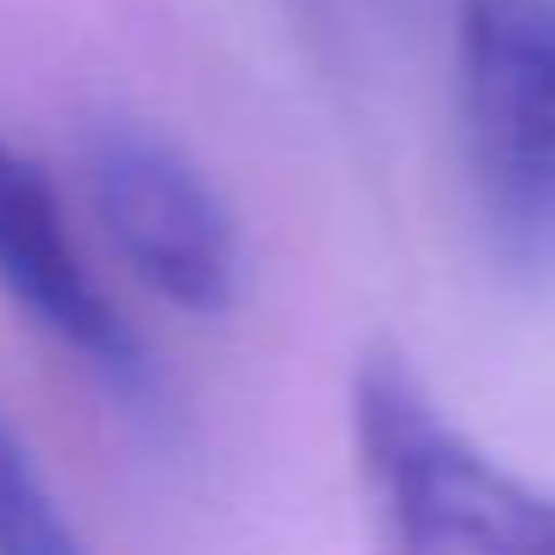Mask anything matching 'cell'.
<instances>
[{
  "mask_svg": "<svg viewBox=\"0 0 555 555\" xmlns=\"http://www.w3.org/2000/svg\"><path fill=\"white\" fill-rule=\"evenodd\" d=\"M0 293L30 323L49 328L78 364H90L114 395H126L132 406L150 400L156 376H150L144 340L85 269L54 185L7 138H0Z\"/></svg>",
  "mask_w": 555,
  "mask_h": 555,
  "instance_id": "277c9868",
  "label": "cell"
},
{
  "mask_svg": "<svg viewBox=\"0 0 555 555\" xmlns=\"http://www.w3.org/2000/svg\"><path fill=\"white\" fill-rule=\"evenodd\" d=\"M0 555H90L7 418H0Z\"/></svg>",
  "mask_w": 555,
  "mask_h": 555,
  "instance_id": "5b68a950",
  "label": "cell"
},
{
  "mask_svg": "<svg viewBox=\"0 0 555 555\" xmlns=\"http://www.w3.org/2000/svg\"><path fill=\"white\" fill-rule=\"evenodd\" d=\"M352 478L383 555H555V490L483 448L395 347L352 371Z\"/></svg>",
  "mask_w": 555,
  "mask_h": 555,
  "instance_id": "6da1fadb",
  "label": "cell"
},
{
  "mask_svg": "<svg viewBox=\"0 0 555 555\" xmlns=\"http://www.w3.org/2000/svg\"><path fill=\"white\" fill-rule=\"evenodd\" d=\"M454 102L483 233L555 269V0H454Z\"/></svg>",
  "mask_w": 555,
  "mask_h": 555,
  "instance_id": "7a4b0ae2",
  "label": "cell"
},
{
  "mask_svg": "<svg viewBox=\"0 0 555 555\" xmlns=\"http://www.w3.org/2000/svg\"><path fill=\"white\" fill-rule=\"evenodd\" d=\"M85 192L108 245L150 293L192 317L233 311L245 287V240L204 168L144 120L108 114L78 150Z\"/></svg>",
  "mask_w": 555,
  "mask_h": 555,
  "instance_id": "3957f363",
  "label": "cell"
}]
</instances>
